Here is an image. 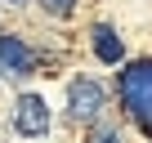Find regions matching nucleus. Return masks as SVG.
Returning a JSON list of instances; mask_svg holds the SVG:
<instances>
[{
  "mask_svg": "<svg viewBox=\"0 0 152 143\" xmlns=\"http://www.w3.org/2000/svg\"><path fill=\"white\" fill-rule=\"evenodd\" d=\"M99 107H103V85H99V81H72V90H67V112H72L76 121L99 116Z\"/></svg>",
  "mask_w": 152,
  "mask_h": 143,
  "instance_id": "f03ea898",
  "label": "nucleus"
},
{
  "mask_svg": "<svg viewBox=\"0 0 152 143\" xmlns=\"http://www.w3.org/2000/svg\"><path fill=\"white\" fill-rule=\"evenodd\" d=\"M0 63H5L9 72H14V76H27V72H31V49L18 40V36H0Z\"/></svg>",
  "mask_w": 152,
  "mask_h": 143,
  "instance_id": "20e7f679",
  "label": "nucleus"
},
{
  "mask_svg": "<svg viewBox=\"0 0 152 143\" xmlns=\"http://www.w3.org/2000/svg\"><path fill=\"white\" fill-rule=\"evenodd\" d=\"M121 103H125V112L152 134V58L130 63V67L121 72Z\"/></svg>",
  "mask_w": 152,
  "mask_h": 143,
  "instance_id": "f257e3e1",
  "label": "nucleus"
},
{
  "mask_svg": "<svg viewBox=\"0 0 152 143\" xmlns=\"http://www.w3.org/2000/svg\"><path fill=\"white\" fill-rule=\"evenodd\" d=\"M45 9L63 18V14H72V9H76V0H45Z\"/></svg>",
  "mask_w": 152,
  "mask_h": 143,
  "instance_id": "423d86ee",
  "label": "nucleus"
},
{
  "mask_svg": "<svg viewBox=\"0 0 152 143\" xmlns=\"http://www.w3.org/2000/svg\"><path fill=\"white\" fill-rule=\"evenodd\" d=\"M94 54H99L103 63H121V58H125V45H121V36H116L112 27H94Z\"/></svg>",
  "mask_w": 152,
  "mask_h": 143,
  "instance_id": "39448f33",
  "label": "nucleus"
},
{
  "mask_svg": "<svg viewBox=\"0 0 152 143\" xmlns=\"http://www.w3.org/2000/svg\"><path fill=\"white\" fill-rule=\"evenodd\" d=\"M14 125H18V134H27V139L45 134V130H49V107H45V98H40V94H27V98H18Z\"/></svg>",
  "mask_w": 152,
  "mask_h": 143,
  "instance_id": "7ed1b4c3",
  "label": "nucleus"
},
{
  "mask_svg": "<svg viewBox=\"0 0 152 143\" xmlns=\"http://www.w3.org/2000/svg\"><path fill=\"white\" fill-rule=\"evenodd\" d=\"M94 143H121V139H116V134H103V139H94Z\"/></svg>",
  "mask_w": 152,
  "mask_h": 143,
  "instance_id": "0eeeda50",
  "label": "nucleus"
}]
</instances>
